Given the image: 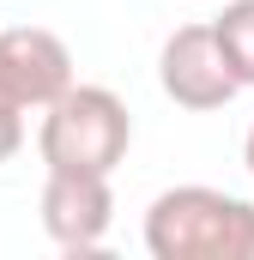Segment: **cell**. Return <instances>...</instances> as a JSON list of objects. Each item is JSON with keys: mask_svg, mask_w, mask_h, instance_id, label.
Returning <instances> with one entry per match:
<instances>
[{"mask_svg": "<svg viewBox=\"0 0 254 260\" xmlns=\"http://www.w3.org/2000/svg\"><path fill=\"white\" fill-rule=\"evenodd\" d=\"M151 260H254V206L206 182L164 188L145 212Z\"/></svg>", "mask_w": 254, "mask_h": 260, "instance_id": "6da1fadb", "label": "cell"}, {"mask_svg": "<svg viewBox=\"0 0 254 260\" xmlns=\"http://www.w3.org/2000/svg\"><path fill=\"white\" fill-rule=\"evenodd\" d=\"M127 145H133V115L109 85H67L43 109V127H37V151L49 170L115 176Z\"/></svg>", "mask_w": 254, "mask_h": 260, "instance_id": "7a4b0ae2", "label": "cell"}, {"mask_svg": "<svg viewBox=\"0 0 254 260\" xmlns=\"http://www.w3.org/2000/svg\"><path fill=\"white\" fill-rule=\"evenodd\" d=\"M73 85V49L43 24L0 30V115L49 109Z\"/></svg>", "mask_w": 254, "mask_h": 260, "instance_id": "3957f363", "label": "cell"}, {"mask_svg": "<svg viewBox=\"0 0 254 260\" xmlns=\"http://www.w3.org/2000/svg\"><path fill=\"white\" fill-rule=\"evenodd\" d=\"M115 224V188L109 176H91V170H49L43 182V230L61 254H91L103 248Z\"/></svg>", "mask_w": 254, "mask_h": 260, "instance_id": "277c9868", "label": "cell"}, {"mask_svg": "<svg viewBox=\"0 0 254 260\" xmlns=\"http://www.w3.org/2000/svg\"><path fill=\"white\" fill-rule=\"evenodd\" d=\"M157 85H164V97L182 103V109H224V103L242 91L236 73L218 55L212 24H182V30L164 43V55H157Z\"/></svg>", "mask_w": 254, "mask_h": 260, "instance_id": "5b68a950", "label": "cell"}, {"mask_svg": "<svg viewBox=\"0 0 254 260\" xmlns=\"http://www.w3.org/2000/svg\"><path fill=\"white\" fill-rule=\"evenodd\" d=\"M212 37H218L224 67L236 73V85H254V0H230L212 18Z\"/></svg>", "mask_w": 254, "mask_h": 260, "instance_id": "8992f818", "label": "cell"}, {"mask_svg": "<svg viewBox=\"0 0 254 260\" xmlns=\"http://www.w3.org/2000/svg\"><path fill=\"white\" fill-rule=\"evenodd\" d=\"M18 145H24V115H0V164L18 157Z\"/></svg>", "mask_w": 254, "mask_h": 260, "instance_id": "52a82bcc", "label": "cell"}, {"mask_svg": "<svg viewBox=\"0 0 254 260\" xmlns=\"http://www.w3.org/2000/svg\"><path fill=\"white\" fill-rule=\"evenodd\" d=\"M242 164H248V176H254V127H248V139H242Z\"/></svg>", "mask_w": 254, "mask_h": 260, "instance_id": "ba28073f", "label": "cell"}]
</instances>
